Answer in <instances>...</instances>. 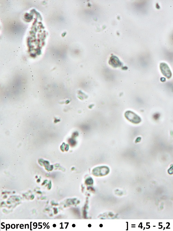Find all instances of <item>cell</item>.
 Here are the masks:
<instances>
[{"mask_svg":"<svg viewBox=\"0 0 173 231\" xmlns=\"http://www.w3.org/2000/svg\"><path fill=\"white\" fill-rule=\"evenodd\" d=\"M160 67L163 75L168 79H170L172 76V74L168 65L165 63H162L160 64Z\"/></svg>","mask_w":173,"mask_h":231,"instance_id":"3957f363","label":"cell"},{"mask_svg":"<svg viewBox=\"0 0 173 231\" xmlns=\"http://www.w3.org/2000/svg\"><path fill=\"white\" fill-rule=\"evenodd\" d=\"M108 167L106 166L98 167L93 171V173L95 176H103L107 175L109 172Z\"/></svg>","mask_w":173,"mask_h":231,"instance_id":"7a4b0ae2","label":"cell"},{"mask_svg":"<svg viewBox=\"0 0 173 231\" xmlns=\"http://www.w3.org/2000/svg\"><path fill=\"white\" fill-rule=\"evenodd\" d=\"M125 116L129 121L135 124H138L141 121V118L135 113L132 111L126 112L125 113Z\"/></svg>","mask_w":173,"mask_h":231,"instance_id":"6da1fadb","label":"cell"}]
</instances>
